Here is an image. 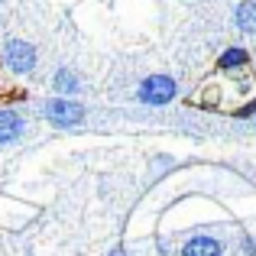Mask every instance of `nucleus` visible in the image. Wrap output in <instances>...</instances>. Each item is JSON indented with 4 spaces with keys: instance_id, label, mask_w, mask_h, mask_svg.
<instances>
[{
    "instance_id": "1",
    "label": "nucleus",
    "mask_w": 256,
    "mask_h": 256,
    "mask_svg": "<svg viewBox=\"0 0 256 256\" xmlns=\"http://www.w3.org/2000/svg\"><path fill=\"white\" fill-rule=\"evenodd\" d=\"M0 65H4V72L13 75V78H30V75H36V68H39V52L30 39L10 36L0 46Z\"/></svg>"
},
{
    "instance_id": "2",
    "label": "nucleus",
    "mask_w": 256,
    "mask_h": 256,
    "mask_svg": "<svg viewBox=\"0 0 256 256\" xmlns=\"http://www.w3.org/2000/svg\"><path fill=\"white\" fill-rule=\"evenodd\" d=\"M42 120L52 130H78L88 120V107L78 98H46Z\"/></svg>"
},
{
    "instance_id": "3",
    "label": "nucleus",
    "mask_w": 256,
    "mask_h": 256,
    "mask_svg": "<svg viewBox=\"0 0 256 256\" xmlns=\"http://www.w3.org/2000/svg\"><path fill=\"white\" fill-rule=\"evenodd\" d=\"M133 98L143 107H169L172 100L178 98V82H175L172 75H166V72H152V75H146L143 82L136 84Z\"/></svg>"
},
{
    "instance_id": "4",
    "label": "nucleus",
    "mask_w": 256,
    "mask_h": 256,
    "mask_svg": "<svg viewBox=\"0 0 256 256\" xmlns=\"http://www.w3.org/2000/svg\"><path fill=\"white\" fill-rule=\"evenodd\" d=\"M178 256H227V240L218 234H192L182 240Z\"/></svg>"
},
{
    "instance_id": "5",
    "label": "nucleus",
    "mask_w": 256,
    "mask_h": 256,
    "mask_svg": "<svg viewBox=\"0 0 256 256\" xmlns=\"http://www.w3.org/2000/svg\"><path fill=\"white\" fill-rule=\"evenodd\" d=\"M26 136V117L16 107H0V150L16 146Z\"/></svg>"
},
{
    "instance_id": "6",
    "label": "nucleus",
    "mask_w": 256,
    "mask_h": 256,
    "mask_svg": "<svg viewBox=\"0 0 256 256\" xmlns=\"http://www.w3.org/2000/svg\"><path fill=\"white\" fill-rule=\"evenodd\" d=\"M52 98H78L82 94V75H78L72 65H58L52 72V82H49Z\"/></svg>"
},
{
    "instance_id": "7",
    "label": "nucleus",
    "mask_w": 256,
    "mask_h": 256,
    "mask_svg": "<svg viewBox=\"0 0 256 256\" xmlns=\"http://www.w3.org/2000/svg\"><path fill=\"white\" fill-rule=\"evenodd\" d=\"M214 68H218V72H224V75H237V72L250 68V52H246L244 46H227V49L218 56Z\"/></svg>"
},
{
    "instance_id": "8",
    "label": "nucleus",
    "mask_w": 256,
    "mask_h": 256,
    "mask_svg": "<svg viewBox=\"0 0 256 256\" xmlns=\"http://www.w3.org/2000/svg\"><path fill=\"white\" fill-rule=\"evenodd\" d=\"M234 26L246 36H256V0H240L234 6Z\"/></svg>"
},
{
    "instance_id": "9",
    "label": "nucleus",
    "mask_w": 256,
    "mask_h": 256,
    "mask_svg": "<svg viewBox=\"0 0 256 256\" xmlns=\"http://www.w3.org/2000/svg\"><path fill=\"white\" fill-rule=\"evenodd\" d=\"M234 117H237V120H256V98L246 100L244 107H237V110H234Z\"/></svg>"
},
{
    "instance_id": "10",
    "label": "nucleus",
    "mask_w": 256,
    "mask_h": 256,
    "mask_svg": "<svg viewBox=\"0 0 256 256\" xmlns=\"http://www.w3.org/2000/svg\"><path fill=\"white\" fill-rule=\"evenodd\" d=\"M240 253H244V256H256V237L244 234V240H240Z\"/></svg>"
},
{
    "instance_id": "11",
    "label": "nucleus",
    "mask_w": 256,
    "mask_h": 256,
    "mask_svg": "<svg viewBox=\"0 0 256 256\" xmlns=\"http://www.w3.org/2000/svg\"><path fill=\"white\" fill-rule=\"evenodd\" d=\"M107 256H130V253H126L124 244H117V246H110V250H107Z\"/></svg>"
},
{
    "instance_id": "12",
    "label": "nucleus",
    "mask_w": 256,
    "mask_h": 256,
    "mask_svg": "<svg viewBox=\"0 0 256 256\" xmlns=\"http://www.w3.org/2000/svg\"><path fill=\"white\" fill-rule=\"evenodd\" d=\"M253 126H256V120H253Z\"/></svg>"
}]
</instances>
